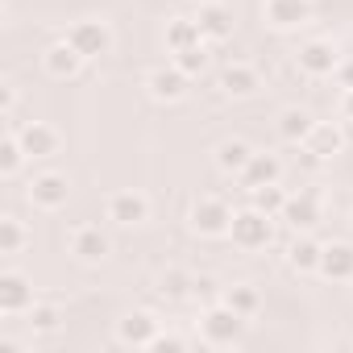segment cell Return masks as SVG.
I'll return each mask as SVG.
<instances>
[{
	"label": "cell",
	"instance_id": "cell-1",
	"mask_svg": "<svg viewBox=\"0 0 353 353\" xmlns=\"http://www.w3.org/2000/svg\"><path fill=\"white\" fill-rule=\"evenodd\" d=\"M229 241L237 245V250H266L270 241H274V216L270 212H262V208H237L233 212V225H229Z\"/></svg>",
	"mask_w": 353,
	"mask_h": 353
},
{
	"label": "cell",
	"instance_id": "cell-2",
	"mask_svg": "<svg viewBox=\"0 0 353 353\" xmlns=\"http://www.w3.org/2000/svg\"><path fill=\"white\" fill-rule=\"evenodd\" d=\"M241 332H245V316H241V312H233L225 299H216V303H208V307H204V316H200V336H204L212 349L237 345V341H241Z\"/></svg>",
	"mask_w": 353,
	"mask_h": 353
},
{
	"label": "cell",
	"instance_id": "cell-3",
	"mask_svg": "<svg viewBox=\"0 0 353 353\" xmlns=\"http://www.w3.org/2000/svg\"><path fill=\"white\" fill-rule=\"evenodd\" d=\"M188 225H192V233H200V237H229L233 208H229V200H221V196H200V200L188 208Z\"/></svg>",
	"mask_w": 353,
	"mask_h": 353
},
{
	"label": "cell",
	"instance_id": "cell-4",
	"mask_svg": "<svg viewBox=\"0 0 353 353\" xmlns=\"http://www.w3.org/2000/svg\"><path fill=\"white\" fill-rule=\"evenodd\" d=\"M67 42L92 63V59H104L117 38H112V26H108L104 17H83V21H75V26L67 30Z\"/></svg>",
	"mask_w": 353,
	"mask_h": 353
},
{
	"label": "cell",
	"instance_id": "cell-5",
	"mask_svg": "<svg viewBox=\"0 0 353 353\" xmlns=\"http://www.w3.org/2000/svg\"><path fill=\"white\" fill-rule=\"evenodd\" d=\"M26 196H30L34 208L59 212V208H67V200H71V183H67V174H59V170H42V174H34V179H30Z\"/></svg>",
	"mask_w": 353,
	"mask_h": 353
},
{
	"label": "cell",
	"instance_id": "cell-6",
	"mask_svg": "<svg viewBox=\"0 0 353 353\" xmlns=\"http://www.w3.org/2000/svg\"><path fill=\"white\" fill-rule=\"evenodd\" d=\"M192 88V75L179 67V63H166V67H154L145 75V92L158 100V104H179Z\"/></svg>",
	"mask_w": 353,
	"mask_h": 353
},
{
	"label": "cell",
	"instance_id": "cell-7",
	"mask_svg": "<svg viewBox=\"0 0 353 353\" xmlns=\"http://www.w3.org/2000/svg\"><path fill=\"white\" fill-rule=\"evenodd\" d=\"M104 216L117 225V229H137V225H145L150 221V196H141V192H112L108 196V204H104Z\"/></svg>",
	"mask_w": 353,
	"mask_h": 353
},
{
	"label": "cell",
	"instance_id": "cell-8",
	"mask_svg": "<svg viewBox=\"0 0 353 353\" xmlns=\"http://www.w3.org/2000/svg\"><path fill=\"white\" fill-rule=\"evenodd\" d=\"M158 332H162V320H158L154 312H145V307L125 312V316L117 320V341H121V345H133V349H154Z\"/></svg>",
	"mask_w": 353,
	"mask_h": 353
},
{
	"label": "cell",
	"instance_id": "cell-9",
	"mask_svg": "<svg viewBox=\"0 0 353 353\" xmlns=\"http://www.w3.org/2000/svg\"><path fill=\"white\" fill-rule=\"evenodd\" d=\"M295 63H299L303 75H312V79H328V75H336V67H341V50H336L328 38H312V42L299 46Z\"/></svg>",
	"mask_w": 353,
	"mask_h": 353
},
{
	"label": "cell",
	"instance_id": "cell-10",
	"mask_svg": "<svg viewBox=\"0 0 353 353\" xmlns=\"http://www.w3.org/2000/svg\"><path fill=\"white\" fill-rule=\"evenodd\" d=\"M262 21L279 34L312 21V0H262Z\"/></svg>",
	"mask_w": 353,
	"mask_h": 353
},
{
	"label": "cell",
	"instance_id": "cell-11",
	"mask_svg": "<svg viewBox=\"0 0 353 353\" xmlns=\"http://www.w3.org/2000/svg\"><path fill=\"white\" fill-rule=\"evenodd\" d=\"M71 254H75V262H83V266H100V262H108L112 241H108V233H104L100 225H79V229L71 233Z\"/></svg>",
	"mask_w": 353,
	"mask_h": 353
},
{
	"label": "cell",
	"instance_id": "cell-12",
	"mask_svg": "<svg viewBox=\"0 0 353 353\" xmlns=\"http://www.w3.org/2000/svg\"><path fill=\"white\" fill-rule=\"evenodd\" d=\"M34 283L21 274V270H5L0 274V312L5 316H26L34 307Z\"/></svg>",
	"mask_w": 353,
	"mask_h": 353
},
{
	"label": "cell",
	"instance_id": "cell-13",
	"mask_svg": "<svg viewBox=\"0 0 353 353\" xmlns=\"http://www.w3.org/2000/svg\"><path fill=\"white\" fill-rule=\"evenodd\" d=\"M237 179H241V188H245V192L266 188V183H279V179H283V158H279V154H270V150H254V158L245 162V170L237 174Z\"/></svg>",
	"mask_w": 353,
	"mask_h": 353
},
{
	"label": "cell",
	"instance_id": "cell-14",
	"mask_svg": "<svg viewBox=\"0 0 353 353\" xmlns=\"http://www.w3.org/2000/svg\"><path fill=\"white\" fill-rule=\"evenodd\" d=\"M221 92H225L229 100H250V96H258V92H262L258 67H250V63H229V67L221 71Z\"/></svg>",
	"mask_w": 353,
	"mask_h": 353
},
{
	"label": "cell",
	"instance_id": "cell-15",
	"mask_svg": "<svg viewBox=\"0 0 353 353\" xmlns=\"http://www.w3.org/2000/svg\"><path fill=\"white\" fill-rule=\"evenodd\" d=\"M83 54L63 38V42H54V46H46V54H42V67H46V75H54V79H75L79 71H83Z\"/></svg>",
	"mask_w": 353,
	"mask_h": 353
},
{
	"label": "cell",
	"instance_id": "cell-16",
	"mask_svg": "<svg viewBox=\"0 0 353 353\" xmlns=\"http://www.w3.org/2000/svg\"><path fill=\"white\" fill-rule=\"evenodd\" d=\"M283 221H287L295 233H312V229L320 225V196H316V192H299V196H287Z\"/></svg>",
	"mask_w": 353,
	"mask_h": 353
},
{
	"label": "cell",
	"instance_id": "cell-17",
	"mask_svg": "<svg viewBox=\"0 0 353 353\" xmlns=\"http://www.w3.org/2000/svg\"><path fill=\"white\" fill-rule=\"evenodd\" d=\"M17 137H21V145H26L30 158H50V154H59V145H63L59 129L46 125V121H30L26 129H17Z\"/></svg>",
	"mask_w": 353,
	"mask_h": 353
},
{
	"label": "cell",
	"instance_id": "cell-18",
	"mask_svg": "<svg viewBox=\"0 0 353 353\" xmlns=\"http://www.w3.org/2000/svg\"><path fill=\"white\" fill-rule=\"evenodd\" d=\"M316 274H324L328 283H353V245L349 241H332V245H324V254H320V270Z\"/></svg>",
	"mask_w": 353,
	"mask_h": 353
},
{
	"label": "cell",
	"instance_id": "cell-19",
	"mask_svg": "<svg viewBox=\"0 0 353 353\" xmlns=\"http://www.w3.org/2000/svg\"><path fill=\"white\" fill-rule=\"evenodd\" d=\"M320 254H324V245H320L312 233H299V237L287 245V266H291L295 274H316V270H320Z\"/></svg>",
	"mask_w": 353,
	"mask_h": 353
},
{
	"label": "cell",
	"instance_id": "cell-20",
	"mask_svg": "<svg viewBox=\"0 0 353 353\" xmlns=\"http://www.w3.org/2000/svg\"><path fill=\"white\" fill-rule=\"evenodd\" d=\"M200 30H204V42H229L233 38V13L221 5V0H212V5H200Z\"/></svg>",
	"mask_w": 353,
	"mask_h": 353
},
{
	"label": "cell",
	"instance_id": "cell-21",
	"mask_svg": "<svg viewBox=\"0 0 353 353\" xmlns=\"http://www.w3.org/2000/svg\"><path fill=\"white\" fill-rule=\"evenodd\" d=\"M303 145H307V150H316L324 162H332V158L345 150V129H341V125H332V121H316Z\"/></svg>",
	"mask_w": 353,
	"mask_h": 353
},
{
	"label": "cell",
	"instance_id": "cell-22",
	"mask_svg": "<svg viewBox=\"0 0 353 353\" xmlns=\"http://www.w3.org/2000/svg\"><path fill=\"white\" fill-rule=\"evenodd\" d=\"M200 42H204V30H200L196 17H170L166 21V50L170 54H179L188 46H200Z\"/></svg>",
	"mask_w": 353,
	"mask_h": 353
},
{
	"label": "cell",
	"instance_id": "cell-23",
	"mask_svg": "<svg viewBox=\"0 0 353 353\" xmlns=\"http://www.w3.org/2000/svg\"><path fill=\"white\" fill-rule=\"evenodd\" d=\"M312 125H316V117L307 108H283L279 112V137L291 141V145H303L307 133H312Z\"/></svg>",
	"mask_w": 353,
	"mask_h": 353
},
{
	"label": "cell",
	"instance_id": "cell-24",
	"mask_svg": "<svg viewBox=\"0 0 353 353\" xmlns=\"http://www.w3.org/2000/svg\"><path fill=\"white\" fill-rule=\"evenodd\" d=\"M250 158H254V145L241 141V137H225V141L216 145V166H221L225 174H241Z\"/></svg>",
	"mask_w": 353,
	"mask_h": 353
},
{
	"label": "cell",
	"instance_id": "cell-25",
	"mask_svg": "<svg viewBox=\"0 0 353 353\" xmlns=\"http://www.w3.org/2000/svg\"><path fill=\"white\" fill-rule=\"evenodd\" d=\"M221 299H225L233 312H241L245 320L262 312V291H258L254 283H233V287H225V291H221Z\"/></svg>",
	"mask_w": 353,
	"mask_h": 353
},
{
	"label": "cell",
	"instance_id": "cell-26",
	"mask_svg": "<svg viewBox=\"0 0 353 353\" xmlns=\"http://www.w3.org/2000/svg\"><path fill=\"white\" fill-rule=\"evenodd\" d=\"M192 283H196V274H188L183 266H166L162 274H158V295L162 299H188L192 295Z\"/></svg>",
	"mask_w": 353,
	"mask_h": 353
},
{
	"label": "cell",
	"instance_id": "cell-27",
	"mask_svg": "<svg viewBox=\"0 0 353 353\" xmlns=\"http://www.w3.org/2000/svg\"><path fill=\"white\" fill-rule=\"evenodd\" d=\"M26 316H30V328L42 332V336H50V332L63 328V307H59V303H34Z\"/></svg>",
	"mask_w": 353,
	"mask_h": 353
},
{
	"label": "cell",
	"instance_id": "cell-28",
	"mask_svg": "<svg viewBox=\"0 0 353 353\" xmlns=\"http://www.w3.org/2000/svg\"><path fill=\"white\" fill-rule=\"evenodd\" d=\"M26 158H30V154H26L21 137H17V133H5V141H0V174H5V179H13Z\"/></svg>",
	"mask_w": 353,
	"mask_h": 353
},
{
	"label": "cell",
	"instance_id": "cell-29",
	"mask_svg": "<svg viewBox=\"0 0 353 353\" xmlns=\"http://www.w3.org/2000/svg\"><path fill=\"white\" fill-rule=\"evenodd\" d=\"M26 245H30V233H26V225L17 216L0 221V254H21Z\"/></svg>",
	"mask_w": 353,
	"mask_h": 353
},
{
	"label": "cell",
	"instance_id": "cell-30",
	"mask_svg": "<svg viewBox=\"0 0 353 353\" xmlns=\"http://www.w3.org/2000/svg\"><path fill=\"white\" fill-rule=\"evenodd\" d=\"M250 204L262 208V212H270V216H283V208H287V192H283L279 183H266V188H254V192H250Z\"/></svg>",
	"mask_w": 353,
	"mask_h": 353
},
{
	"label": "cell",
	"instance_id": "cell-31",
	"mask_svg": "<svg viewBox=\"0 0 353 353\" xmlns=\"http://www.w3.org/2000/svg\"><path fill=\"white\" fill-rule=\"evenodd\" d=\"M174 63H179L192 79L196 75H204L208 71V42H200V46H188V50H179V54H174Z\"/></svg>",
	"mask_w": 353,
	"mask_h": 353
},
{
	"label": "cell",
	"instance_id": "cell-32",
	"mask_svg": "<svg viewBox=\"0 0 353 353\" xmlns=\"http://www.w3.org/2000/svg\"><path fill=\"white\" fill-rule=\"evenodd\" d=\"M221 291H225V287H216V279H208V274H200V279L192 283V295H196V299H208V303H216Z\"/></svg>",
	"mask_w": 353,
	"mask_h": 353
},
{
	"label": "cell",
	"instance_id": "cell-33",
	"mask_svg": "<svg viewBox=\"0 0 353 353\" xmlns=\"http://www.w3.org/2000/svg\"><path fill=\"white\" fill-rule=\"evenodd\" d=\"M154 349H158V353H179V349H188V341H183V336H174V332H158Z\"/></svg>",
	"mask_w": 353,
	"mask_h": 353
},
{
	"label": "cell",
	"instance_id": "cell-34",
	"mask_svg": "<svg viewBox=\"0 0 353 353\" xmlns=\"http://www.w3.org/2000/svg\"><path fill=\"white\" fill-rule=\"evenodd\" d=\"M295 166H303V170H320V166H324V158H320L316 150L299 145V154H295Z\"/></svg>",
	"mask_w": 353,
	"mask_h": 353
},
{
	"label": "cell",
	"instance_id": "cell-35",
	"mask_svg": "<svg viewBox=\"0 0 353 353\" xmlns=\"http://www.w3.org/2000/svg\"><path fill=\"white\" fill-rule=\"evenodd\" d=\"M332 79L341 83V92H349V88H353V59H341V67H336Z\"/></svg>",
	"mask_w": 353,
	"mask_h": 353
},
{
	"label": "cell",
	"instance_id": "cell-36",
	"mask_svg": "<svg viewBox=\"0 0 353 353\" xmlns=\"http://www.w3.org/2000/svg\"><path fill=\"white\" fill-rule=\"evenodd\" d=\"M0 108H5V117H13V108H17V88L13 83H5V92H0Z\"/></svg>",
	"mask_w": 353,
	"mask_h": 353
},
{
	"label": "cell",
	"instance_id": "cell-37",
	"mask_svg": "<svg viewBox=\"0 0 353 353\" xmlns=\"http://www.w3.org/2000/svg\"><path fill=\"white\" fill-rule=\"evenodd\" d=\"M341 117H345V121H353V88H349V92H341Z\"/></svg>",
	"mask_w": 353,
	"mask_h": 353
},
{
	"label": "cell",
	"instance_id": "cell-38",
	"mask_svg": "<svg viewBox=\"0 0 353 353\" xmlns=\"http://www.w3.org/2000/svg\"><path fill=\"white\" fill-rule=\"evenodd\" d=\"M196 5H212V0H196Z\"/></svg>",
	"mask_w": 353,
	"mask_h": 353
},
{
	"label": "cell",
	"instance_id": "cell-39",
	"mask_svg": "<svg viewBox=\"0 0 353 353\" xmlns=\"http://www.w3.org/2000/svg\"><path fill=\"white\" fill-rule=\"evenodd\" d=\"M5 5H9V0H5Z\"/></svg>",
	"mask_w": 353,
	"mask_h": 353
}]
</instances>
